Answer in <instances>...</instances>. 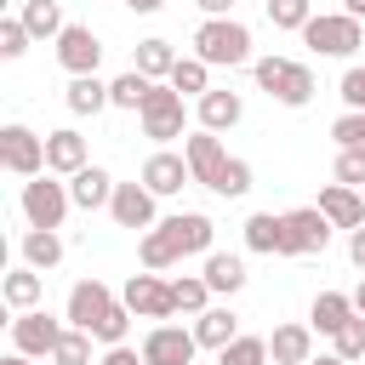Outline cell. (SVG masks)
<instances>
[{
	"instance_id": "35",
	"label": "cell",
	"mask_w": 365,
	"mask_h": 365,
	"mask_svg": "<svg viewBox=\"0 0 365 365\" xmlns=\"http://www.w3.org/2000/svg\"><path fill=\"white\" fill-rule=\"evenodd\" d=\"M91 342H97L91 331L68 325V331H63V342L51 348V365H97V359H91Z\"/></svg>"
},
{
	"instance_id": "40",
	"label": "cell",
	"mask_w": 365,
	"mask_h": 365,
	"mask_svg": "<svg viewBox=\"0 0 365 365\" xmlns=\"http://www.w3.org/2000/svg\"><path fill=\"white\" fill-rule=\"evenodd\" d=\"M336 182L365 188V143L359 148H336Z\"/></svg>"
},
{
	"instance_id": "15",
	"label": "cell",
	"mask_w": 365,
	"mask_h": 365,
	"mask_svg": "<svg viewBox=\"0 0 365 365\" xmlns=\"http://www.w3.org/2000/svg\"><path fill=\"white\" fill-rule=\"evenodd\" d=\"M154 188L148 182H114V200H108V217L120 228H154Z\"/></svg>"
},
{
	"instance_id": "42",
	"label": "cell",
	"mask_w": 365,
	"mask_h": 365,
	"mask_svg": "<svg viewBox=\"0 0 365 365\" xmlns=\"http://www.w3.org/2000/svg\"><path fill=\"white\" fill-rule=\"evenodd\" d=\"M336 91H342V103H348V108H365V63H348Z\"/></svg>"
},
{
	"instance_id": "17",
	"label": "cell",
	"mask_w": 365,
	"mask_h": 365,
	"mask_svg": "<svg viewBox=\"0 0 365 365\" xmlns=\"http://www.w3.org/2000/svg\"><path fill=\"white\" fill-rule=\"evenodd\" d=\"M80 165H91V154H86V137H80L74 125H63V131H46V171H51V177H74Z\"/></svg>"
},
{
	"instance_id": "8",
	"label": "cell",
	"mask_w": 365,
	"mask_h": 365,
	"mask_svg": "<svg viewBox=\"0 0 365 365\" xmlns=\"http://www.w3.org/2000/svg\"><path fill=\"white\" fill-rule=\"evenodd\" d=\"M120 302L137 314V319H171L177 314V297H171V279H160L154 268H143V274H131L125 279V291H120Z\"/></svg>"
},
{
	"instance_id": "33",
	"label": "cell",
	"mask_w": 365,
	"mask_h": 365,
	"mask_svg": "<svg viewBox=\"0 0 365 365\" xmlns=\"http://www.w3.org/2000/svg\"><path fill=\"white\" fill-rule=\"evenodd\" d=\"M274 354H268V336H234L228 348H217V365H268Z\"/></svg>"
},
{
	"instance_id": "34",
	"label": "cell",
	"mask_w": 365,
	"mask_h": 365,
	"mask_svg": "<svg viewBox=\"0 0 365 365\" xmlns=\"http://www.w3.org/2000/svg\"><path fill=\"white\" fill-rule=\"evenodd\" d=\"M171 297H177V314H205V308H211V285H205V274H182V279H171Z\"/></svg>"
},
{
	"instance_id": "5",
	"label": "cell",
	"mask_w": 365,
	"mask_h": 365,
	"mask_svg": "<svg viewBox=\"0 0 365 365\" xmlns=\"http://www.w3.org/2000/svg\"><path fill=\"white\" fill-rule=\"evenodd\" d=\"M302 46L319 51V57H354L365 46V29L354 11H314L308 29H302Z\"/></svg>"
},
{
	"instance_id": "39",
	"label": "cell",
	"mask_w": 365,
	"mask_h": 365,
	"mask_svg": "<svg viewBox=\"0 0 365 365\" xmlns=\"http://www.w3.org/2000/svg\"><path fill=\"white\" fill-rule=\"evenodd\" d=\"M29 40H34V34H29L23 17H0V57H23Z\"/></svg>"
},
{
	"instance_id": "3",
	"label": "cell",
	"mask_w": 365,
	"mask_h": 365,
	"mask_svg": "<svg viewBox=\"0 0 365 365\" xmlns=\"http://www.w3.org/2000/svg\"><path fill=\"white\" fill-rule=\"evenodd\" d=\"M194 57H205L211 68H245L251 63V29L240 17H205L194 29Z\"/></svg>"
},
{
	"instance_id": "9",
	"label": "cell",
	"mask_w": 365,
	"mask_h": 365,
	"mask_svg": "<svg viewBox=\"0 0 365 365\" xmlns=\"http://www.w3.org/2000/svg\"><path fill=\"white\" fill-rule=\"evenodd\" d=\"M63 319H51L46 308H23L17 319H11V348L17 354H29V359H51V348L63 342Z\"/></svg>"
},
{
	"instance_id": "32",
	"label": "cell",
	"mask_w": 365,
	"mask_h": 365,
	"mask_svg": "<svg viewBox=\"0 0 365 365\" xmlns=\"http://www.w3.org/2000/svg\"><path fill=\"white\" fill-rule=\"evenodd\" d=\"M171 86H177L182 97H205V91H211V63H205V57H177Z\"/></svg>"
},
{
	"instance_id": "47",
	"label": "cell",
	"mask_w": 365,
	"mask_h": 365,
	"mask_svg": "<svg viewBox=\"0 0 365 365\" xmlns=\"http://www.w3.org/2000/svg\"><path fill=\"white\" fill-rule=\"evenodd\" d=\"M308 365H348V359H342V354H336V348H331V354H314V359H308Z\"/></svg>"
},
{
	"instance_id": "48",
	"label": "cell",
	"mask_w": 365,
	"mask_h": 365,
	"mask_svg": "<svg viewBox=\"0 0 365 365\" xmlns=\"http://www.w3.org/2000/svg\"><path fill=\"white\" fill-rule=\"evenodd\" d=\"M348 297H354V308H359V314H365V279H359V285H354V291H348Z\"/></svg>"
},
{
	"instance_id": "45",
	"label": "cell",
	"mask_w": 365,
	"mask_h": 365,
	"mask_svg": "<svg viewBox=\"0 0 365 365\" xmlns=\"http://www.w3.org/2000/svg\"><path fill=\"white\" fill-rule=\"evenodd\" d=\"M194 6H200L205 17H228V11H234V0H194Z\"/></svg>"
},
{
	"instance_id": "24",
	"label": "cell",
	"mask_w": 365,
	"mask_h": 365,
	"mask_svg": "<svg viewBox=\"0 0 365 365\" xmlns=\"http://www.w3.org/2000/svg\"><path fill=\"white\" fill-rule=\"evenodd\" d=\"M0 297H6V308H17V314H23V308H40V297H46L40 268H29V262H23V268H11V274L0 279Z\"/></svg>"
},
{
	"instance_id": "12",
	"label": "cell",
	"mask_w": 365,
	"mask_h": 365,
	"mask_svg": "<svg viewBox=\"0 0 365 365\" xmlns=\"http://www.w3.org/2000/svg\"><path fill=\"white\" fill-rule=\"evenodd\" d=\"M194 354H200V336H194V325L182 331V325H148V336H143V359L148 365H194Z\"/></svg>"
},
{
	"instance_id": "1",
	"label": "cell",
	"mask_w": 365,
	"mask_h": 365,
	"mask_svg": "<svg viewBox=\"0 0 365 365\" xmlns=\"http://www.w3.org/2000/svg\"><path fill=\"white\" fill-rule=\"evenodd\" d=\"M211 234H217V228H211L205 211H177V217L143 228L137 262L160 274V268H171V262H182V257H205V251H211Z\"/></svg>"
},
{
	"instance_id": "22",
	"label": "cell",
	"mask_w": 365,
	"mask_h": 365,
	"mask_svg": "<svg viewBox=\"0 0 365 365\" xmlns=\"http://www.w3.org/2000/svg\"><path fill=\"white\" fill-rule=\"evenodd\" d=\"M245 251H262V257H279L285 251V211H251L245 217Z\"/></svg>"
},
{
	"instance_id": "26",
	"label": "cell",
	"mask_w": 365,
	"mask_h": 365,
	"mask_svg": "<svg viewBox=\"0 0 365 365\" xmlns=\"http://www.w3.org/2000/svg\"><path fill=\"white\" fill-rule=\"evenodd\" d=\"M194 336H200V348H228L240 336V314L234 308H205V314H194Z\"/></svg>"
},
{
	"instance_id": "29",
	"label": "cell",
	"mask_w": 365,
	"mask_h": 365,
	"mask_svg": "<svg viewBox=\"0 0 365 365\" xmlns=\"http://www.w3.org/2000/svg\"><path fill=\"white\" fill-rule=\"evenodd\" d=\"M23 23H29V34L34 40H57L68 23H63V6L57 0H23V11H17Z\"/></svg>"
},
{
	"instance_id": "50",
	"label": "cell",
	"mask_w": 365,
	"mask_h": 365,
	"mask_svg": "<svg viewBox=\"0 0 365 365\" xmlns=\"http://www.w3.org/2000/svg\"><path fill=\"white\" fill-rule=\"evenodd\" d=\"M342 11H354V17H365V0H342Z\"/></svg>"
},
{
	"instance_id": "27",
	"label": "cell",
	"mask_w": 365,
	"mask_h": 365,
	"mask_svg": "<svg viewBox=\"0 0 365 365\" xmlns=\"http://www.w3.org/2000/svg\"><path fill=\"white\" fill-rule=\"evenodd\" d=\"M205 285H211L217 297H234V291L245 285V262H240L234 251H205Z\"/></svg>"
},
{
	"instance_id": "30",
	"label": "cell",
	"mask_w": 365,
	"mask_h": 365,
	"mask_svg": "<svg viewBox=\"0 0 365 365\" xmlns=\"http://www.w3.org/2000/svg\"><path fill=\"white\" fill-rule=\"evenodd\" d=\"M148 91H154V80H148L143 68H125V74L108 80V103H114V108H143Z\"/></svg>"
},
{
	"instance_id": "44",
	"label": "cell",
	"mask_w": 365,
	"mask_h": 365,
	"mask_svg": "<svg viewBox=\"0 0 365 365\" xmlns=\"http://www.w3.org/2000/svg\"><path fill=\"white\" fill-rule=\"evenodd\" d=\"M348 257H354V268L365 274V222H359V228H348Z\"/></svg>"
},
{
	"instance_id": "21",
	"label": "cell",
	"mask_w": 365,
	"mask_h": 365,
	"mask_svg": "<svg viewBox=\"0 0 365 365\" xmlns=\"http://www.w3.org/2000/svg\"><path fill=\"white\" fill-rule=\"evenodd\" d=\"M68 194H74V205H80V211H97V205H108V200H114V177H108L103 165H80V171L68 177Z\"/></svg>"
},
{
	"instance_id": "2",
	"label": "cell",
	"mask_w": 365,
	"mask_h": 365,
	"mask_svg": "<svg viewBox=\"0 0 365 365\" xmlns=\"http://www.w3.org/2000/svg\"><path fill=\"white\" fill-rule=\"evenodd\" d=\"M63 319H68V325H80V331H91L103 348L125 342V331H131V308H125V302H120L103 279H80V285L68 291Z\"/></svg>"
},
{
	"instance_id": "16",
	"label": "cell",
	"mask_w": 365,
	"mask_h": 365,
	"mask_svg": "<svg viewBox=\"0 0 365 365\" xmlns=\"http://www.w3.org/2000/svg\"><path fill=\"white\" fill-rule=\"evenodd\" d=\"M143 182L165 200V194H182L188 182H194V171H188V154H171V148H154L148 160H143Z\"/></svg>"
},
{
	"instance_id": "13",
	"label": "cell",
	"mask_w": 365,
	"mask_h": 365,
	"mask_svg": "<svg viewBox=\"0 0 365 365\" xmlns=\"http://www.w3.org/2000/svg\"><path fill=\"white\" fill-rule=\"evenodd\" d=\"M57 63H63L68 74H97V63H103V40H97L86 23H68V29L57 34Z\"/></svg>"
},
{
	"instance_id": "7",
	"label": "cell",
	"mask_w": 365,
	"mask_h": 365,
	"mask_svg": "<svg viewBox=\"0 0 365 365\" xmlns=\"http://www.w3.org/2000/svg\"><path fill=\"white\" fill-rule=\"evenodd\" d=\"M17 205H23L29 228H63L74 194H68V182H51V171H40V177L23 182V200H17Z\"/></svg>"
},
{
	"instance_id": "20",
	"label": "cell",
	"mask_w": 365,
	"mask_h": 365,
	"mask_svg": "<svg viewBox=\"0 0 365 365\" xmlns=\"http://www.w3.org/2000/svg\"><path fill=\"white\" fill-rule=\"evenodd\" d=\"M354 314H359V308H354V297H348V291H319V297H314V308H308V325H314L319 336H336Z\"/></svg>"
},
{
	"instance_id": "41",
	"label": "cell",
	"mask_w": 365,
	"mask_h": 365,
	"mask_svg": "<svg viewBox=\"0 0 365 365\" xmlns=\"http://www.w3.org/2000/svg\"><path fill=\"white\" fill-rule=\"evenodd\" d=\"M331 137H336V148H359V143H365V108H348V114L331 125Z\"/></svg>"
},
{
	"instance_id": "46",
	"label": "cell",
	"mask_w": 365,
	"mask_h": 365,
	"mask_svg": "<svg viewBox=\"0 0 365 365\" xmlns=\"http://www.w3.org/2000/svg\"><path fill=\"white\" fill-rule=\"evenodd\" d=\"M120 6H131V11H137V17H148V11H160V6H165V0H120Z\"/></svg>"
},
{
	"instance_id": "18",
	"label": "cell",
	"mask_w": 365,
	"mask_h": 365,
	"mask_svg": "<svg viewBox=\"0 0 365 365\" xmlns=\"http://www.w3.org/2000/svg\"><path fill=\"white\" fill-rule=\"evenodd\" d=\"M268 354H274V365H308V359H314V325H302V319L274 325Z\"/></svg>"
},
{
	"instance_id": "28",
	"label": "cell",
	"mask_w": 365,
	"mask_h": 365,
	"mask_svg": "<svg viewBox=\"0 0 365 365\" xmlns=\"http://www.w3.org/2000/svg\"><path fill=\"white\" fill-rule=\"evenodd\" d=\"M23 262L40 268V274L57 268V262H63V234H57V228H29V234H23Z\"/></svg>"
},
{
	"instance_id": "31",
	"label": "cell",
	"mask_w": 365,
	"mask_h": 365,
	"mask_svg": "<svg viewBox=\"0 0 365 365\" xmlns=\"http://www.w3.org/2000/svg\"><path fill=\"white\" fill-rule=\"evenodd\" d=\"M131 68H143L148 80H171V68H177L171 40H137V63H131Z\"/></svg>"
},
{
	"instance_id": "14",
	"label": "cell",
	"mask_w": 365,
	"mask_h": 365,
	"mask_svg": "<svg viewBox=\"0 0 365 365\" xmlns=\"http://www.w3.org/2000/svg\"><path fill=\"white\" fill-rule=\"evenodd\" d=\"M217 137H222V131H205V125L182 137V154H188V171H194V182H200V188H211V182H217V171L228 165V148H222Z\"/></svg>"
},
{
	"instance_id": "6",
	"label": "cell",
	"mask_w": 365,
	"mask_h": 365,
	"mask_svg": "<svg viewBox=\"0 0 365 365\" xmlns=\"http://www.w3.org/2000/svg\"><path fill=\"white\" fill-rule=\"evenodd\" d=\"M137 125H143V137H154V143H171V137H182L188 131V108H182V91L165 80H154V91H148V103L137 108Z\"/></svg>"
},
{
	"instance_id": "43",
	"label": "cell",
	"mask_w": 365,
	"mask_h": 365,
	"mask_svg": "<svg viewBox=\"0 0 365 365\" xmlns=\"http://www.w3.org/2000/svg\"><path fill=\"white\" fill-rule=\"evenodd\" d=\"M97 365H148V359H143V348L114 342V348H103V359H97Z\"/></svg>"
},
{
	"instance_id": "49",
	"label": "cell",
	"mask_w": 365,
	"mask_h": 365,
	"mask_svg": "<svg viewBox=\"0 0 365 365\" xmlns=\"http://www.w3.org/2000/svg\"><path fill=\"white\" fill-rule=\"evenodd\" d=\"M0 365H34V359H29V354H17V348H11V354H6V359H0Z\"/></svg>"
},
{
	"instance_id": "10",
	"label": "cell",
	"mask_w": 365,
	"mask_h": 365,
	"mask_svg": "<svg viewBox=\"0 0 365 365\" xmlns=\"http://www.w3.org/2000/svg\"><path fill=\"white\" fill-rule=\"evenodd\" d=\"M325 245H331V217H325L319 205L285 211V251H279V257H314V251H325Z\"/></svg>"
},
{
	"instance_id": "19",
	"label": "cell",
	"mask_w": 365,
	"mask_h": 365,
	"mask_svg": "<svg viewBox=\"0 0 365 365\" xmlns=\"http://www.w3.org/2000/svg\"><path fill=\"white\" fill-rule=\"evenodd\" d=\"M319 211L331 217V228H359L365 222V194L348 182H325L319 188Z\"/></svg>"
},
{
	"instance_id": "36",
	"label": "cell",
	"mask_w": 365,
	"mask_h": 365,
	"mask_svg": "<svg viewBox=\"0 0 365 365\" xmlns=\"http://www.w3.org/2000/svg\"><path fill=\"white\" fill-rule=\"evenodd\" d=\"M211 194H222V200H240V194H251V160H240V154H228V165L217 171V182H211Z\"/></svg>"
},
{
	"instance_id": "23",
	"label": "cell",
	"mask_w": 365,
	"mask_h": 365,
	"mask_svg": "<svg viewBox=\"0 0 365 365\" xmlns=\"http://www.w3.org/2000/svg\"><path fill=\"white\" fill-rule=\"evenodd\" d=\"M63 103H68V114H103V108H114L108 103V80H97V74H68Z\"/></svg>"
},
{
	"instance_id": "25",
	"label": "cell",
	"mask_w": 365,
	"mask_h": 365,
	"mask_svg": "<svg viewBox=\"0 0 365 365\" xmlns=\"http://www.w3.org/2000/svg\"><path fill=\"white\" fill-rule=\"evenodd\" d=\"M240 114H245L240 91H205V97H200V125H205V131H234Z\"/></svg>"
},
{
	"instance_id": "38",
	"label": "cell",
	"mask_w": 365,
	"mask_h": 365,
	"mask_svg": "<svg viewBox=\"0 0 365 365\" xmlns=\"http://www.w3.org/2000/svg\"><path fill=\"white\" fill-rule=\"evenodd\" d=\"M331 348H336V354H342V359L354 365V359L365 354V314H354V319H348V325H342V331L331 336Z\"/></svg>"
},
{
	"instance_id": "37",
	"label": "cell",
	"mask_w": 365,
	"mask_h": 365,
	"mask_svg": "<svg viewBox=\"0 0 365 365\" xmlns=\"http://www.w3.org/2000/svg\"><path fill=\"white\" fill-rule=\"evenodd\" d=\"M262 6H268V23H274V29H297V34H302L308 17H314V0H262Z\"/></svg>"
},
{
	"instance_id": "11",
	"label": "cell",
	"mask_w": 365,
	"mask_h": 365,
	"mask_svg": "<svg viewBox=\"0 0 365 365\" xmlns=\"http://www.w3.org/2000/svg\"><path fill=\"white\" fill-rule=\"evenodd\" d=\"M0 165L11 177H40L46 171V137H34L29 125H0Z\"/></svg>"
},
{
	"instance_id": "4",
	"label": "cell",
	"mask_w": 365,
	"mask_h": 365,
	"mask_svg": "<svg viewBox=\"0 0 365 365\" xmlns=\"http://www.w3.org/2000/svg\"><path fill=\"white\" fill-rule=\"evenodd\" d=\"M251 74H257V86H262L274 103H285V108H302V103L314 97V68L297 63V57H257Z\"/></svg>"
}]
</instances>
